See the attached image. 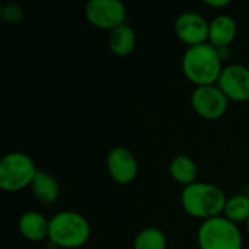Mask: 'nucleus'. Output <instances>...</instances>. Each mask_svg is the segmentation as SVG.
Listing matches in <instances>:
<instances>
[{"label": "nucleus", "instance_id": "f257e3e1", "mask_svg": "<svg viewBox=\"0 0 249 249\" xmlns=\"http://www.w3.org/2000/svg\"><path fill=\"white\" fill-rule=\"evenodd\" d=\"M181 69L187 80L196 88L216 85L223 70V60L219 50L210 42H206L185 50Z\"/></svg>", "mask_w": 249, "mask_h": 249}, {"label": "nucleus", "instance_id": "f03ea898", "mask_svg": "<svg viewBox=\"0 0 249 249\" xmlns=\"http://www.w3.org/2000/svg\"><path fill=\"white\" fill-rule=\"evenodd\" d=\"M228 196L225 191L210 182H194L188 187H184L181 191V206L184 212L200 220H209L217 216H222Z\"/></svg>", "mask_w": 249, "mask_h": 249}, {"label": "nucleus", "instance_id": "7ed1b4c3", "mask_svg": "<svg viewBox=\"0 0 249 249\" xmlns=\"http://www.w3.org/2000/svg\"><path fill=\"white\" fill-rule=\"evenodd\" d=\"M90 238V223L73 210H63L50 219L48 242L55 248H82Z\"/></svg>", "mask_w": 249, "mask_h": 249}, {"label": "nucleus", "instance_id": "20e7f679", "mask_svg": "<svg viewBox=\"0 0 249 249\" xmlns=\"http://www.w3.org/2000/svg\"><path fill=\"white\" fill-rule=\"evenodd\" d=\"M200 249H242L244 238L233 222L223 214L201 222L197 231Z\"/></svg>", "mask_w": 249, "mask_h": 249}, {"label": "nucleus", "instance_id": "39448f33", "mask_svg": "<svg viewBox=\"0 0 249 249\" xmlns=\"http://www.w3.org/2000/svg\"><path fill=\"white\" fill-rule=\"evenodd\" d=\"M38 169L31 156L23 152H10L0 160V188L6 193H19L31 188Z\"/></svg>", "mask_w": 249, "mask_h": 249}, {"label": "nucleus", "instance_id": "423d86ee", "mask_svg": "<svg viewBox=\"0 0 249 249\" xmlns=\"http://www.w3.org/2000/svg\"><path fill=\"white\" fill-rule=\"evenodd\" d=\"M85 16L92 26L109 32L127 23V9L120 0H89Z\"/></svg>", "mask_w": 249, "mask_h": 249}, {"label": "nucleus", "instance_id": "0eeeda50", "mask_svg": "<svg viewBox=\"0 0 249 249\" xmlns=\"http://www.w3.org/2000/svg\"><path fill=\"white\" fill-rule=\"evenodd\" d=\"M191 107L198 117L216 121L226 114L229 99L217 85L198 86L191 93Z\"/></svg>", "mask_w": 249, "mask_h": 249}, {"label": "nucleus", "instance_id": "6e6552de", "mask_svg": "<svg viewBox=\"0 0 249 249\" xmlns=\"http://www.w3.org/2000/svg\"><path fill=\"white\" fill-rule=\"evenodd\" d=\"M209 28L210 22H207L203 15L193 10L182 12L174 22L175 35L187 48L209 42Z\"/></svg>", "mask_w": 249, "mask_h": 249}, {"label": "nucleus", "instance_id": "1a4fd4ad", "mask_svg": "<svg viewBox=\"0 0 249 249\" xmlns=\"http://www.w3.org/2000/svg\"><path fill=\"white\" fill-rule=\"evenodd\" d=\"M105 166L111 179L120 185L133 182L139 175L137 159L133 152L124 146H115L108 152Z\"/></svg>", "mask_w": 249, "mask_h": 249}, {"label": "nucleus", "instance_id": "9d476101", "mask_svg": "<svg viewBox=\"0 0 249 249\" xmlns=\"http://www.w3.org/2000/svg\"><path fill=\"white\" fill-rule=\"evenodd\" d=\"M216 85L229 101L247 102L249 101V67L239 63L223 67Z\"/></svg>", "mask_w": 249, "mask_h": 249}, {"label": "nucleus", "instance_id": "9b49d317", "mask_svg": "<svg viewBox=\"0 0 249 249\" xmlns=\"http://www.w3.org/2000/svg\"><path fill=\"white\" fill-rule=\"evenodd\" d=\"M18 229L22 238L29 242H42L48 239V229H50V219L44 214L29 210L20 214L18 220Z\"/></svg>", "mask_w": 249, "mask_h": 249}, {"label": "nucleus", "instance_id": "f8f14e48", "mask_svg": "<svg viewBox=\"0 0 249 249\" xmlns=\"http://www.w3.org/2000/svg\"><path fill=\"white\" fill-rule=\"evenodd\" d=\"M238 35V23L231 15H217L209 28V42L219 48H228Z\"/></svg>", "mask_w": 249, "mask_h": 249}, {"label": "nucleus", "instance_id": "ddd939ff", "mask_svg": "<svg viewBox=\"0 0 249 249\" xmlns=\"http://www.w3.org/2000/svg\"><path fill=\"white\" fill-rule=\"evenodd\" d=\"M31 191L38 203L53 204L60 197V184L51 174L38 169L31 185Z\"/></svg>", "mask_w": 249, "mask_h": 249}, {"label": "nucleus", "instance_id": "4468645a", "mask_svg": "<svg viewBox=\"0 0 249 249\" xmlns=\"http://www.w3.org/2000/svg\"><path fill=\"white\" fill-rule=\"evenodd\" d=\"M136 45H137V35L128 23H124L109 32L108 47L114 55L127 57L134 51Z\"/></svg>", "mask_w": 249, "mask_h": 249}, {"label": "nucleus", "instance_id": "2eb2a0df", "mask_svg": "<svg viewBox=\"0 0 249 249\" xmlns=\"http://www.w3.org/2000/svg\"><path fill=\"white\" fill-rule=\"evenodd\" d=\"M169 175L175 182H178L184 187H188V185L197 182L198 168H197V163L190 156L179 155L171 160Z\"/></svg>", "mask_w": 249, "mask_h": 249}, {"label": "nucleus", "instance_id": "dca6fc26", "mask_svg": "<svg viewBox=\"0 0 249 249\" xmlns=\"http://www.w3.org/2000/svg\"><path fill=\"white\" fill-rule=\"evenodd\" d=\"M223 216L233 222L235 225L247 223L249 219V196L244 193L233 194L228 197Z\"/></svg>", "mask_w": 249, "mask_h": 249}, {"label": "nucleus", "instance_id": "f3484780", "mask_svg": "<svg viewBox=\"0 0 249 249\" xmlns=\"http://www.w3.org/2000/svg\"><path fill=\"white\" fill-rule=\"evenodd\" d=\"M168 239L159 228L142 229L133 242V249H166Z\"/></svg>", "mask_w": 249, "mask_h": 249}, {"label": "nucleus", "instance_id": "a211bd4d", "mask_svg": "<svg viewBox=\"0 0 249 249\" xmlns=\"http://www.w3.org/2000/svg\"><path fill=\"white\" fill-rule=\"evenodd\" d=\"M0 15L4 22L10 25H18L25 18V10L18 3H6L0 7Z\"/></svg>", "mask_w": 249, "mask_h": 249}, {"label": "nucleus", "instance_id": "6ab92c4d", "mask_svg": "<svg viewBox=\"0 0 249 249\" xmlns=\"http://www.w3.org/2000/svg\"><path fill=\"white\" fill-rule=\"evenodd\" d=\"M204 4L213 9H223L231 6V0H204Z\"/></svg>", "mask_w": 249, "mask_h": 249}, {"label": "nucleus", "instance_id": "aec40b11", "mask_svg": "<svg viewBox=\"0 0 249 249\" xmlns=\"http://www.w3.org/2000/svg\"><path fill=\"white\" fill-rule=\"evenodd\" d=\"M245 226H247V232H248V235H249V219H248V220H247Z\"/></svg>", "mask_w": 249, "mask_h": 249}, {"label": "nucleus", "instance_id": "412c9836", "mask_svg": "<svg viewBox=\"0 0 249 249\" xmlns=\"http://www.w3.org/2000/svg\"><path fill=\"white\" fill-rule=\"evenodd\" d=\"M247 194H248V196H249V185H248V190H247Z\"/></svg>", "mask_w": 249, "mask_h": 249}]
</instances>
